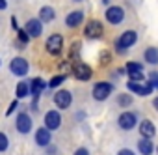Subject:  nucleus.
Wrapping results in <instances>:
<instances>
[{
    "mask_svg": "<svg viewBox=\"0 0 158 155\" xmlns=\"http://www.w3.org/2000/svg\"><path fill=\"white\" fill-rule=\"evenodd\" d=\"M136 41H138V34H136L134 30H127V32H123V34H121V38L117 39L115 49H117V52L125 54V51H127L128 47L136 45Z\"/></svg>",
    "mask_w": 158,
    "mask_h": 155,
    "instance_id": "nucleus-1",
    "label": "nucleus"
},
{
    "mask_svg": "<svg viewBox=\"0 0 158 155\" xmlns=\"http://www.w3.org/2000/svg\"><path fill=\"white\" fill-rule=\"evenodd\" d=\"M45 49H47L48 54L58 56V54L61 52V49H63V36H61V34H52V36H48V39H47V43H45Z\"/></svg>",
    "mask_w": 158,
    "mask_h": 155,
    "instance_id": "nucleus-2",
    "label": "nucleus"
},
{
    "mask_svg": "<svg viewBox=\"0 0 158 155\" xmlns=\"http://www.w3.org/2000/svg\"><path fill=\"white\" fill-rule=\"evenodd\" d=\"M10 69H11L13 75H17V77H24V75H28V71H30V64H28L26 58H23V56H15V58L10 62Z\"/></svg>",
    "mask_w": 158,
    "mask_h": 155,
    "instance_id": "nucleus-3",
    "label": "nucleus"
},
{
    "mask_svg": "<svg viewBox=\"0 0 158 155\" xmlns=\"http://www.w3.org/2000/svg\"><path fill=\"white\" fill-rule=\"evenodd\" d=\"M71 73L74 75V79H78V81H89L91 79V67L88 65V64H82V62H76L74 65H73V69H71Z\"/></svg>",
    "mask_w": 158,
    "mask_h": 155,
    "instance_id": "nucleus-4",
    "label": "nucleus"
},
{
    "mask_svg": "<svg viewBox=\"0 0 158 155\" xmlns=\"http://www.w3.org/2000/svg\"><path fill=\"white\" fill-rule=\"evenodd\" d=\"M102 34H104L102 23H101V21H95V19L89 21V23L86 24V28H84V36L89 38V39H99Z\"/></svg>",
    "mask_w": 158,
    "mask_h": 155,
    "instance_id": "nucleus-5",
    "label": "nucleus"
},
{
    "mask_svg": "<svg viewBox=\"0 0 158 155\" xmlns=\"http://www.w3.org/2000/svg\"><path fill=\"white\" fill-rule=\"evenodd\" d=\"M125 19V10L121 6H110L106 10V21L110 24H121Z\"/></svg>",
    "mask_w": 158,
    "mask_h": 155,
    "instance_id": "nucleus-6",
    "label": "nucleus"
},
{
    "mask_svg": "<svg viewBox=\"0 0 158 155\" xmlns=\"http://www.w3.org/2000/svg\"><path fill=\"white\" fill-rule=\"evenodd\" d=\"M112 90H114V84H110V82H97L93 86V97L97 101H104L112 94Z\"/></svg>",
    "mask_w": 158,
    "mask_h": 155,
    "instance_id": "nucleus-7",
    "label": "nucleus"
},
{
    "mask_svg": "<svg viewBox=\"0 0 158 155\" xmlns=\"http://www.w3.org/2000/svg\"><path fill=\"white\" fill-rule=\"evenodd\" d=\"M54 103L58 108H69L73 103V94L69 90H58L54 94Z\"/></svg>",
    "mask_w": 158,
    "mask_h": 155,
    "instance_id": "nucleus-8",
    "label": "nucleus"
},
{
    "mask_svg": "<svg viewBox=\"0 0 158 155\" xmlns=\"http://www.w3.org/2000/svg\"><path fill=\"white\" fill-rule=\"evenodd\" d=\"M136 122H138V114H136V112H123V114L119 116V120H117L119 127L125 129V131L134 129V127H136Z\"/></svg>",
    "mask_w": 158,
    "mask_h": 155,
    "instance_id": "nucleus-9",
    "label": "nucleus"
},
{
    "mask_svg": "<svg viewBox=\"0 0 158 155\" xmlns=\"http://www.w3.org/2000/svg\"><path fill=\"white\" fill-rule=\"evenodd\" d=\"M127 88L130 90V92H134V94H138V95H149V94H152V90H154V86L149 82V84H139L138 81H128L127 82Z\"/></svg>",
    "mask_w": 158,
    "mask_h": 155,
    "instance_id": "nucleus-10",
    "label": "nucleus"
},
{
    "mask_svg": "<svg viewBox=\"0 0 158 155\" xmlns=\"http://www.w3.org/2000/svg\"><path fill=\"white\" fill-rule=\"evenodd\" d=\"M15 127H17V131L23 133V135L30 133V131H32V118H30V114H26V112H19L17 122H15Z\"/></svg>",
    "mask_w": 158,
    "mask_h": 155,
    "instance_id": "nucleus-11",
    "label": "nucleus"
},
{
    "mask_svg": "<svg viewBox=\"0 0 158 155\" xmlns=\"http://www.w3.org/2000/svg\"><path fill=\"white\" fill-rule=\"evenodd\" d=\"M60 125H61V114L58 110H48L45 114V127H48L50 131H56L60 129Z\"/></svg>",
    "mask_w": 158,
    "mask_h": 155,
    "instance_id": "nucleus-12",
    "label": "nucleus"
},
{
    "mask_svg": "<svg viewBox=\"0 0 158 155\" xmlns=\"http://www.w3.org/2000/svg\"><path fill=\"white\" fill-rule=\"evenodd\" d=\"M43 21L41 19H30L28 23H26V32L32 36V38H39L41 34H43V24H41Z\"/></svg>",
    "mask_w": 158,
    "mask_h": 155,
    "instance_id": "nucleus-13",
    "label": "nucleus"
},
{
    "mask_svg": "<svg viewBox=\"0 0 158 155\" xmlns=\"http://www.w3.org/2000/svg\"><path fill=\"white\" fill-rule=\"evenodd\" d=\"M82 21H84V11H80V10L71 11V13L65 17V24H67L69 28H76L78 24H82Z\"/></svg>",
    "mask_w": 158,
    "mask_h": 155,
    "instance_id": "nucleus-14",
    "label": "nucleus"
},
{
    "mask_svg": "<svg viewBox=\"0 0 158 155\" xmlns=\"http://www.w3.org/2000/svg\"><path fill=\"white\" fill-rule=\"evenodd\" d=\"M35 142L41 146V148H47L50 144V129L48 127H39L35 131Z\"/></svg>",
    "mask_w": 158,
    "mask_h": 155,
    "instance_id": "nucleus-15",
    "label": "nucleus"
},
{
    "mask_svg": "<svg viewBox=\"0 0 158 155\" xmlns=\"http://www.w3.org/2000/svg\"><path fill=\"white\" fill-rule=\"evenodd\" d=\"M47 86H48V84H47V82H45V81L41 79V77H35V79H34V81L30 82L32 97H39V95H41V92H43V90H45Z\"/></svg>",
    "mask_w": 158,
    "mask_h": 155,
    "instance_id": "nucleus-16",
    "label": "nucleus"
},
{
    "mask_svg": "<svg viewBox=\"0 0 158 155\" xmlns=\"http://www.w3.org/2000/svg\"><path fill=\"white\" fill-rule=\"evenodd\" d=\"M139 133H141V136H145V138H152V136L156 135L154 123H152L151 120H143V122L139 123Z\"/></svg>",
    "mask_w": 158,
    "mask_h": 155,
    "instance_id": "nucleus-17",
    "label": "nucleus"
},
{
    "mask_svg": "<svg viewBox=\"0 0 158 155\" xmlns=\"http://www.w3.org/2000/svg\"><path fill=\"white\" fill-rule=\"evenodd\" d=\"M138 149H139V153L141 155H152V151H154V146H152V140L151 138H141L139 142H138Z\"/></svg>",
    "mask_w": 158,
    "mask_h": 155,
    "instance_id": "nucleus-18",
    "label": "nucleus"
},
{
    "mask_svg": "<svg viewBox=\"0 0 158 155\" xmlns=\"http://www.w3.org/2000/svg\"><path fill=\"white\" fill-rule=\"evenodd\" d=\"M39 19H41L43 23H50V21L56 19V11H54L50 6H43V8L39 10Z\"/></svg>",
    "mask_w": 158,
    "mask_h": 155,
    "instance_id": "nucleus-19",
    "label": "nucleus"
},
{
    "mask_svg": "<svg viewBox=\"0 0 158 155\" xmlns=\"http://www.w3.org/2000/svg\"><path fill=\"white\" fill-rule=\"evenodd\" d=\"M145 60H147V64H151V65H158V49H156V47L145 49Z\"/></svg>",
    "mask_w": 158,
    "mask_h": 155,
    "instance_id": "nucleus-20",
    "label": "nucleus"
},
{
    "mask_svg": "<svg viewBox=\"0 0 158 155\" xmlns=\"http://www.w3.org/2000/svg\"><path fill=\"white\" fill-rule=\"evenodd\" d=\"M15 94H17V99H24L28 94H32V90H30V82H19L17 84V90H15Z\"/></svg>",
    "mask_w": 158,
    "mask_h": 155,
    "instance_id": "nucleus-21",
    "label": "nucleus"
},
{
    "mask_svg": "<svg viewBox=\"0 0 158 155\" xmlns=\"http://www.w3.org/2000/svg\"><path fill=\"white\" fill-rule=\"evenodd\" d=\"M127 73H128V77H130V81H138V82L143 81V71L138 69V67H128Z\"/></svg>",
    "mask_w": 158,
    "mask_h": 155,
    "instance_id": "nucleus-22",
    "label": "nucleus"
},
{
    "mask_svg": "<svg viewBox=\"0 0 158 155\" xmlns=\"http://www.w3.org/2000/svg\"><path fill=\"white\" fill-rule=\"evenodd\" d=\"M65 79H67V75L65 73H61V75H56V77H52V79L48 81V88H58L61 82H65Z\"/></svg>",
    "mask_w": 158,
    "mask_h": 155,
    "instance_id": "nucleus-23",
    "label": "nucleus"
},
{
    "mask_svg": "<svg viewBox=\"0 0 158 155\" xmlns=\"http://www.w3.org/2000/svg\"><path fill=\"white\" fill-rule=\"evenodd\" d=\"M78 52H80V43H73V47H71V51H69V58L71 60H74V62H78Z\"/></svg>",
    "mask_w": 158,
    "mask_h": 155,
    "instance_id": "nucleus-24",
    "label": "nucleus"
},
{
    "mask_svg": "<svg viewBox=\"0 0 158 155\" xmlns=\"http://www.w3.org/2000/svg\"><path fill=\"white\" fill-rule=\"evenodd\" d=\"M17 32H19V34H17V36H19V43L26 45V43L30 41V38H32V36H30V34L26 32V28H24V30H17Z\"/></svg>",
    "mask_w": 158,
    "mask_h": 155,
    "instance_id": "nucleus-25",
    "label": "nucleus"
},
{
    "mask_svg": "<svg viewBox=\"0 0 158 155\" xmlns=\"http://www.w3.org/2000/svg\"><path fill=\"white\" fill-rule=\"evenodd\" d=\"M117 103H119L121 107H128V105L132 103V97H130L128 94H121V95L117 97Z\"/></svg>",
    "mask_w": 158,
    "mask_h": 155,
    "instance_id": "nucleus-26",
    "label": "nucleus"
},
{
    "mask_svg": "<svg viewBox=\"0 0 158 155\" xmlns=\"http://www.w3.org/2000/svg\"><path fill=\"white\" fill-rule=\"evenodd\" d=\"M10 148V140H8V136L4 135V133H0V151H6Z\"/></svg>",
    "mask_w": 158,
    "mask_h": 155,
    "instance_id": "nucleus-27",
    "label": "nucleus"
},
{
    "mask_svg": "<svg viewBox=\"0 0 158 155\" xmlns=\"http://www.w3.org/2000/svg\"><path fill=\"white\" fill-rule=\"evenodd\" d=\"M149 82H151L154 88H158V71H152V73L149 75Z\"/></svg>",
    "mask_w": 158,
    "mask_h": 155,
    "instance_id": "nucleus-28",
    "label": "nucleus"
},
{
    "mask_svg": "<svg viewBox=\"0 0 158 155\" xmlns=\"http://www.w3.org/2000/svg\"><path fill=\"white\" fill-rule=\"evenodd\" d=\"M110 58H112V54H110V52H102V56H101V64H108V62H110Z\"/></svg>",
    "mask_w": 158,
    "mask_h": 155,
    "instance_id": "nucleus-29",
    "label": "nucleus"
},
{
    "mask_svg": "<svg viewBox=\"0 0 158 155\" xmlns=\"http://www.w3.org/2000/svg\"><path fill=\"white\" fill-rule=\"evenodd\" d=\"M74 155H89V151H88L86 148H78V149L74 151Z\"/></svg>",
    "mask_w": 158,
    "mask_h": 155,
    "instance_id": "nucleus-30",
    "label": "nucleus"
},
{
    "mask_svg": "<svg viewBox=\"0 0 158 155\" xmlns=\"http://www.w3.org/2000/svg\"><path fill=\"white\" fill-rule=\"evenodd\" d=\"M15 108H17V101H13V103H11V105H10V108H8V110H6V116H10V114H11V112H13V110H15Z\"/></svg>",
    "mask_w": 158,
    "mask_h": 155,
    "instance_id": "nucleus-31",
    "label": "nucleus"
},
{
    "mask_svg": "<svg viewBox=\"0 0 158 155\" xmlns=\"http://www.w3.org/2000/svg\"><path fill=\"white\" fill-rule=\"evenodd\" d=\"M117 155H134V151H130V149H121Z\"/></svg>",
    "mask_w": 158,
    "mask_h": 155,
    "instance_id": "nucleus-32",
    "label": "nucleus"
},
{
    "mask_svg": "<svg viewBox=\"0 0 158 155\" xmlns=\"http://www.w3.org/2000/svg\"><path fill=\"white\" fill-rule=\"evenodd\" d=\"M8 8V2H6V0H0V11H4Z\"/></svg>",
    "mask_w": 158,
    "mask_h": 155,
    "instance_id": "nucleus-33",
    "label": "nucleus"
},
{
    "mask_svg": "<svg viewBox=\"0 0 158 155\" xmlns=\"http://www.w3.org/2000/svg\"><path fill=\"white\" fill-rule=\"evenodd\" d=\"M11 26H13L15 30H19V24H17V19H15V17H11Z\"/></svg>",
    "mask_w": 158,
    "mask_h": 155,
    "instance_id": "nucleus-34",
    "label": "nucleus"
},
{
    "mask_svg": "<svg viewBox=\"0 0 158 155\" xmlns=\"http://www.w3.org/2000/svg\"><path fill=\"white\" fill-rule=\"evenodd\" d=\"M154 108H156V110H158V97H156V99H154Z\"/></svg>",
    "mask_w": 158,
    "mask_h": 155,
    "instance_id": "nucleus-35",
    "label": "nucleus"
},
{
    "mask_svg": "<svg viewBox=\"0 0 158 155\" xmlns=\"http://www.w3.org/2000/svg\"><path fill=\"white\" fill-rule=\"evenodd\" d=\"M102 2H104V4H110V0H102Z\"/></svg>",
    "mask_w": 158,
    "mask_h": 155,
    "instance_id": "nucleus-36",
    "label": "nucleus"
},
{
    "mask_svg": "<svg viewBox=\"0 0 158 155\" xmlns=\"http://www.w3.org/2000/svg\"><path fill=\"white\" fill-rule=\"evenodd\" d=\"M74 2H80V0H74Z\"/></svg>",
    "mask_w": 158,
    "mask_h": 155,
    "instance_id": "nucleus-37",
    "label": "nucleus"
}]
</instances>
